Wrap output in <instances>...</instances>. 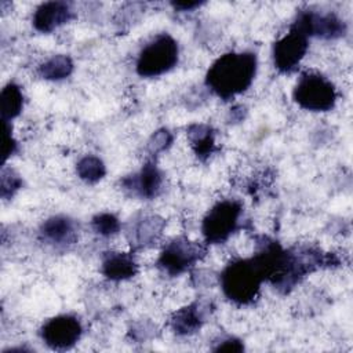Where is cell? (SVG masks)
<instances>
[{
    "mask_svg": "<svg viewBox=\"0 0 353 353\" xmlns=\"http://www.w3.org/2000/svg\"><path fill=\"white\" fill-rule=\"evenodd\" d=\"M258 69L255 52L240 51L221 55L205 74V85L223 101L243 94L252 84Z\"/></svg>",
    "mask_w": 353,
    "mask_h": 353,
    "instance_id": "6da1fadb",
    "label": "cell"
},
{
    "mask_svg": "<svg viewBox=\"0 0 353 353\" xmlns=\"http://www.w3.org/2000/svg\"><path fill=\"white\" fill-rule=\"evenodd\" d=\"M265 281L254 258L232 261L222 270L219 284L225 296L236 305H250L259 294Z\"/></svg>",
    "mask_w": 353,
    "mask_h": 353,
    "instance_id": "7a4b0ae2",
    "label": "cell"
},
{
    "mask_svg": "<svg viewBox=\"0 0 353 353\" xmlns=\"http://www.w3.org/2000/svg\"><path fill=\"white\" fill-rule=\"evenodd\" d=\"M179 47L168 33H160L146 43L137 57L135 69L141 77H159L178 63Z\"/></svg>",
    "mask_w": 353,
    "mask_h": 353,
    "instance_id": "3957f363",
    "label": "cell"
},
{
    "mask_svg": "<svg viewBox=\"0 0 353 353\" xmlns=\"http://www.w3.org/2000/svg\"><path fill=\"white\" fill-rule=\"evenodd\" d=\"M292 98L305 110L328 112L336 103V88L325 76L317 72H303L294 87Z\"/></svg>",
    "mask_w": 353,
    "mask_h": 353,
    "instance_id": "277c9868",
    "label": "cell"
},
{
    "mask_svg": "<svg viewBox=\"0 0 353 353\" xmlns=\"http://www.w3.org/2000/svg\"><path fill=\"white\" fill-rule=\"evenodd\" d=\"M243 207L236 200L218 201L204 216L201 232L208 244L226 241L239 228Z\"/></svg>",
    "mask_w": 353,
    "mask_h": 353,
    "instance_id": "5b68a950",
    "label": "cell"
},
{
    "mask_svg": "<svg viewBox=\"0 0 353 353\" xmlns=\"http://www.w3.org/2000/svg\"><path fill=\"white\" fill-rule=\"evenodd\" d=\"M205 254V248L188 237H175L163 248L157 266L168 276H179L193 268Z\"/></svg>",
    "mask_w": 353,
    "mask_h": 353,
    "instance_id": "8992f818",
    "label": "cell"
},
{
    "mask_svg": "<svg viewBox=\"0 0 353 353\" xmlns=\"http://www.w3.org/2000/svg\"><path fill=\"white\" fill-rule=\"evenodd\" d=\"M291 28L307 39L317 37L324 40H334L345 36L346 33L345 21L331 11H299Z\"/></svg>",
    "mask_w": 353,
    "mask_h": 353,
    "instance_id": "52a82bcc",
    "label": "cell"
},
{
    "mask_svg": "<svg viewBox=\"0 0 353 353\" xmlns=\"http://www.w3.org/2000/svg\"><path fill=\"white\" fill-rule=\"evenodd\" d=\"M83 334V325L76 316L59 314L47 320L40 336L44 343L52 350H68L73 347Z\"/></svg>",
    "mask_w": 353,
    "mask_h": 353,
    "instance_id": "ba28073f",
    "label": "cell"
},
{
    "mask_svg": "<svg viewBox=\"0 0 353 353\" xmlns=\"http://www.w3.org/2000/svg\"><path fill=\"white\" fill-rule=\"evenodd\" d=\"M307 48V37L291 28L287 34H284L273 44L272 57L274 68L280 73L288 74L295 72L306 55Z\"/></svg>",
    "mask_w": 353,
    "mask_h": 353,
    "instance_id": "9c48e42d",
    "label": "cell"
},
{
    "mask_svg": "<svg viewBox=\"0 0 353 353\" xmlns=\"http://www.w3.org/2000/svg\"><path fill=\"white\" fill-rule=\"evenodd\" d=\"M165 222L156 214H137L127 226V239L134 248L154 245L163 234Z\"/></svg>",
    "mask_w": 353,
    "mask_h": 353,
    "instance_id": "30bf717a",
    "label": "cell"
},
{
    "mask_svg": "<svg viewBox=\"0 0 353 353\" xmlns=\"http://www.w3.org/2000/svg\"><path fill=\"white\" fill-rule=\"evenodd\" d=\"M163 172L156 165L154 161H148L142 165L138 172L125 176L121 185L125 190L131 192L134 196L141 199H154L159 196L163 188Z\"/></svg>",
    "mask_w": 353,
    "mask_h": 353,
    "instance_id": "8fae6325",
    "label": "cell"
},
{
    "mask_svg": "<svg viewBox=\"0 0 353 353\" xmlns=\"http://www.w3.org/2000/svg\"><path fill=\"white\" fill-rule=\"evenodd\" d=\"M39 236L54 248H66L77 241V223L66 215H54L41 223Z\"/></svg>",
    "mask_w": 353,
    "mask_h": 353,
    "instance_id": "7c38bea8",
    "label": "cell"
},
{
    "mask_svg": "<svg viewBox=\"0 0 353 353\" xmlns=\"http://www.w3.org/2000/svg\"><path fill=\"white\" fill-rule=\"evenodd\" d=\"M74 18L73 8L65 1H47L40 4L32 18L36 30L50 33Z\"/></svg>",
    "mask_w": 353,
    "mask_h": 353,
    "instance_id": "4fadbf2b",
    "label": "cell"
},
{
    "mask_svg": "<svg viewBox=\"0 0 353 353\" xmlns=\"http://www.w3.org/2000/svg\"><path fill=\"white\" fill-rule=\"evenodd\" d=\"M211 303L196 301L179 310L171 317V328L176 335H192L197 332L210 314Z\"/></svg>",
    "mask_w": 353,
    "mask_h": 353,
    "instance_id": "5bb4252c",
    "label": "cell"
},
{
    "mask_svg": "<svg viewBox=\"0 0 353 353\" xmlns=\"http://www.w3.org/2000/svg\"><path fill=\"white\" fill-rule=\"evenodd\" d=\"M101 272L106 279L113 281L128 280L137 274L138 263L135 258L128 252L110 251L106 252L102 258Z\"/></svg>",
    "mask_w": 353,
    "mask_h": 353,
    "instance_id": "9a60e30c",
    "label": "cell"
},
{
    "mask_svg": "<svg viewBox=\"0 0 353 353\" xmlns=\"http://www.w3.org/2000/svg\"><path fill=\"white\" fill-rule=\"evenodd\" d=\"M189 142L201 160L211 156L215 148V132L208 124H192L188 128Z\"/></svg>",
    "mask_w": 353,
    "mask_h": 353,
    "instance_id": "2e32d148",
    "label": "cell"
},
{
    "mask_svg": "<svg viewBox=\"0 0 353 353\" xmlns=\"http://www.w3.org/2000/svg\"><path fill=\"white\" fill-rule=\"evenodd\" d=\"M73 72V61L69 55L58 54L46 59L39 66V74L44 80L59 81L70 76Z\"/></svg>",
    "mask_w": 353,
    "mask_h": 353,
    "instance_id": "e0dca14e",
    "label": "cell"
},
{
    "mask_svg": "<svg viewBox=\"0 0 353 353\" xmlns=\"http://www.w3.org/2000/svg\"><path fill=\"white\" fill-rule=\"evenodd\" d=\"M23 108V95L15 83H8L3 87L0 94V110L3 121H10L15 119Z\"/></svg>",
    "mask_w": 353,
    "mask_h": 353,
    "instance_id": "ac0fdd59",
    "label": "cell"
},
{
    "mask_svg": "<svg viewBox=\"0 0 353 353\" xmlns=\"http://www.w3.org/2000/svg\"><path fill=\"white\" fill-rule=\"evenodd\" d=\"M76 172L80 179L87 183H95L101 181L106 174V167L103 161L92 154L81 157L76 164Z\"/></svg>",
    "mask_w": 353,
    "mask_h": 353,
    "instance_id": "d6986e66",
    "label": "cell"
},
{
    "mask_svg": "<svg viewBox=\"0 0 353 353\" xmlns=\"http://www.w3.org/2000/svg\"><path fill=\"white\" fill-rule=\"evenodd\" d=\"M91 226L97 234L103 237H112L119 233L121 223L116 215L110 212H101L92 218Z\"/></svg>",
    "mask_w": 353,
    "mask_h": 353,
    "instance_id": "ffe728a7",
    "label": "cell"
},
{
    "mask_svg": "<svg viewBox=\"0 0 353 353\" xmlns=\"http://www.w3.org/2000/svg\"><path fill=\"white\" fill-rule=\"evenodd\" d=\"M22 185V179L19 175L12 170L4 167L1 171V197L10 199L15 194L17 190H19Z\"/></svg>",
    "mask_w": 353,
    "mask_h": 353,
    "instance_id": "44dd1931",
    "label": "cell"
},
{
    "mask_svg": "<svg viewBox=\"0 0 353 353\" xmlns=\"http://www.w3.org/2000/svg\"><path fill=\"white\" fill-rule=\"evenodd\" d=\"M172 143V134L165 130V128H161V130H157L149 139L148 142V150L150 154H159L164 150H167Z\"/></svg>",
    "mask_w": 353,
    "mask_h": 353,
    "instance_id": "7402d4cb",
    "label": "cell"
},
{
    "mask_svg": "<svg viewBox=\"0 0 353 353\" xmlns=\"http://www.w3.org/2000/svg\"><path fill=\"white\" fill-rule=\"evenodd\" d=\"M4 143H3V160L6 161L17 149V142L11 134V127L8 121H4Z\"/></svg>",
    "mask_w": 353,
    "mask_h": 353,
    "instance_id": "603a6c76",
    "label": "cell"
},
{
    "mask_svg": "<svg viewBox=\"0 0 353 353\" xmlns=\"http://www.w3.org/2000/svg\"><path fill=\"white\" fill-rule=\"evenodd\" d=\"M214 350H216V352H223V350H226V352H241V350H244V345L240 339L230 336V338L219 341L218 346H215Z\"/></svg>",
    "mask_w": 353,
    "mask_h": 353,
    "instance_id": "cb8c5ba5",
    "label": "cell"
},
{
    "mask_svg": "<svg viewBox=\"0 0 353 353\" xmlns=\"http://www.w3.org/2000/svg\"><path fill=\"white\" fill-rule=\"evenodd\" d=\"M201 3H174V7L178 8V10H182V11H189V10H193L194 7H200Z\"/></svg>",
    "mask_w": 353,
    "mask_h": 353,
    "instance_id": "d4e9b609",
    "label": "cell"
}]
</instances>
